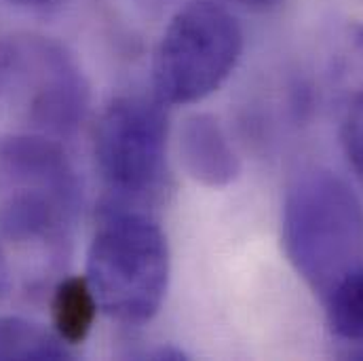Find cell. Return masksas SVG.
Listing matches in <instances>:
<instances>
[{
  "mask_svg": "<svg viewBox=\"0 0 363 361\" xmlns=\"http://www.w3.org/2000/svg\"><path fill=\"white\" fill-rule=\"evenodd\" d=\"M169 271V243L152 211L106 199L87 254L99 309L125 326L148 323L167 296Z\"/></svg>",
  "mask_w": 363,
  "mask_h": 361,
  "instance_id": "obj_1",
  "label": "cell"
},
{
  "mask_svg": "<svg viewBox=\"0 0 363 361\" xmlns=\"http://www.w3.org/2000/svg\"><path fill=\"white\" fill-rule=\"evenodd\" d=\"M79 205L77 172L53 138L28 131L0 140V233L9 241L62 248Z\"/></svg>",
  "mask_w": 363,
  "mask_h": 361,
  "instance_id": "obj_2",
  "label": "cell"
},
{
  "mask_svg": "<svg viewBox=\"0 0 363 361\" xmlns=\"http://www.w3.org/2000/svg\"><path fill=\"white\" fill-rule=\"evenodd\" d=\"M285 256L321 298L363 265V205L328 170L300 174L287 188L281 213Z\"/></svg>",
  "mask_w": 363,
  "mask_h": 361,
  "instance_id": "obj_3",
  "label": "cell"
},
{
  "mask_svg": "<svg viewBox=\"0 0 363 361\" xmlns=\"http://www.w3.org/2000/svg\"><path fill=\"white\" fill-rule=\"evenodd\" d=\"M0 97L30 125V133L68 135L87 114L89 85L62 43L15 34L0 43Z\"/></svg>",
  "mask_w": 363,
  "mask_h": 361,
  "instance_id": "obj_4",
  "label": "cell"
},
{
  "mask_svg": "<svg viewBox=\"0 0 363 361\" xmlns=\"http://www.w3.org/2000/svg\"><path fill=\"white\" fill-rule=\"evenodd\" d=\"M243 53V30L224 6L199 0L165 28L152 62L155 95L163 104H194L218 91Z\"/></svg>",
  "mask_w": 363,
  "mask_h": 361,
  "instance_id": "obj_5",
  "label": "cell"
},
{
  "mask_svg": "<svg viewBox=\"0 0 363 361\" xmlns=\"http://www.w3.org/2000/svg\"><path fill=\"white\" fill-rule=\"evenodd\" d=\"M155 95L114 97L97 118L93 155L110 201L146 207L155 203L167 176L169 121Z\"/></svg>",
  "mask_w": 363,
  "mask_h": 361,
  "instance_id": "obj_6",
  "label": "cell"
},
{
  "mask_svg": "<svg viewBox=\"0 0 363 361\" xmlns=\"http://www.w3.org/2000/svg\"><path fill=\"white\" fill-rule=\"evenodd\" d=\"M180 163L190 180L207 188H224L241 176V159L213 114L194 112L178 131Z\"/></svg>",
  "mask_w": 363,
  "mask_h": 361,
  "instance_id": "obj_7",
  "label": "cell"
},
{
  "mask_svg": "<svg viewBox=\"0 0 363 361\" xmlns=\"http://www.w3.org/2000/svg\"><path fill=\"white\" fill-rule=\"evenodd\" d=\"M99 302L87 274H72L62 279L51 296V321L55 334L68 345L87 340L97 317Z\"/></svg>",
  "mask_w": 363,
  "mask_h": 361,
  "instance_id": "obj_8",
  "label": "cell"
},
{
  "mask_svg": "<svg viewBox=\"0 0 363 361\" xmlns=\"http://www.w3.org/2000/svg\"><path fill=\"white\" fill-rule=\"evenodd\" d=\"M70 347L43 326L21 317H0V360H72Z\"/></svg>",
  "mask_w": 363,
  "mask_h": 361,
  "instance_id": "obj_9",
  "label": "cell"
},
{
  "mask_svg": "<svg viewBox=\"0 0 363 361\" xmlns=\"http://www.w3.org/2000/svg\"><path fill=\"white\" fill-rule=\"evenodd\" d=\"M330 330L347 340L363 343V265L347 272L323 298Z\"/></svg>",
  "mask_w": 363,
  "mask_h": 361,
  "instance_id": "obj_10",
  "label": "cell"
},
{
  "mask_svg": "<svg viewBox=\"0 0 363 361\" xmlns=\"http://www.w3.org/2000/svg\"><path fill=\"white\" fill-rule=\"evenodd\" d=\"M340 138L353 172L363 182V89L351 99L345 112Z\"/></svg>",
  "mask_w": 363,
  "mask_h": 361,
  "instance_id": "obj_11",
  "label": "cell"
},
{
  "mask_svg": "<svg viewBox=\"0 0 363 361\" xmlns=\"http://www.w3.org/2000/svg\"><path fill=\"white\" fill-rule=\"evenodd\" d=\"M9 289H11V271H9L6 256L0 248V296H4Z\"/></svg>",
  "mask_w": 363,
  "mask_h": 361,
  "instance_id": "obj_12",
  "label": "cell"
},
{
  "mask_svg": "<svg viewBox=\"0 0 363 361\" xmlns=\"http://www.w3.org/2000/svg\"><path fill=\"white\" fill-rule=\"evenodd\" d=\"M239 2L252 11H271L274 6H279L283 0H239Z\"/></svg>",
  "mask_w": 363,
  "mask_h": 361,
  "instance_id": "obj_13",
  "label": "cell"
},
{
  "mask_svg": "<svg viewBox=\"0 0 363 361\" xmlns=\"http://www.w3.org/2000/svg\"><path fill=\"white\" fill-rule=\"evenodd\" d=\"M345 357H347V360H363V343L357 347V349L347 351V353H345Z\"/></svg>",
  "mask_w": 363,
  "mask_h": 361,
  "instance_id": "obj_14",
  "label": "cell"
},
{
  "mask_svg": "<svg viewBox=\"0 0 363 361\" xmlns=\"http://www.w3.org/2000/svg\"><path fill=\"white\" fill-rule=\"evenodd\" d=\"M11 2H21V4H49L55 0H11Z\"/></svg>",
  "mask_w": 363,
  "mask_h": 361,
  "instance_id": "obj_15",
  "label": "cell"
}]
</instances>
